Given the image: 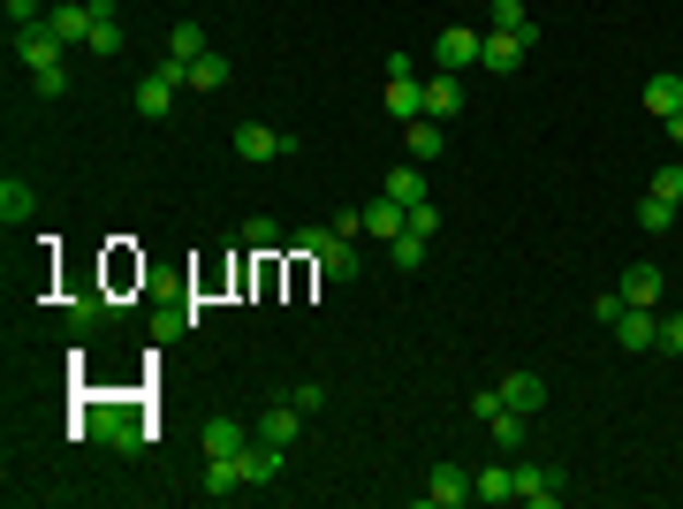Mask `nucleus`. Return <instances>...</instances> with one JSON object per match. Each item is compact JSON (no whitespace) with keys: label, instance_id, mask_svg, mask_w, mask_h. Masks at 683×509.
Listing matches in <instances>:
<instances>
[{"label":"nucleus","instance_id":"nucleus-11","mask_svg":"<svg viewBox=\"0 0 683 509\" xmlns=\"http://www.w3.org/2000/svg\"><path fill=\"white\" fill-rule=\"evenodd\" d=\"M197 441H205V457H236V449H251V426L243 418H205Z\"/></svg>","mask_w":683,"mask_h":509},{"label":"nucleus","instance_id":"nucleus-1","mask_svg":"<svg viewBox=\"0 0 683 509\" xmlns=\"http://www.w3.org/2000/svg\"><path fill=\"white\" fill-rule=\"evenodd\" d=\"M327 282H357V236H335V228H304V236H289Z\"/></svg>","mask_w":683,"mask_h":509},{"label":"nucleus","instance_id":"nucleus-39","mask_svg":"<svg viewBox=\"0 0 683 509\" xmlns=\"http://www.w3.org/2000/svg\"><path fill=\"white\" fill-rule=\"evenodd\" d=\"M654 350H683V312L676 320H661V342H654Z\"/></svg>","mask_w":683,"mask_h":509},{"label":"nucleus","instance_id":"nucleus-12","mask_svg":"<svg viewBox=\"0 0 683 509\" xmlns=\"http://www.w3.org/2000/svg\"><path fill=\"white\" fill-rule=\"evenodd\" d=\"M502 403H510V411H524V418H531V411H547V380H539V372H502Z\"/></svg>","mask_w":683,"mask_h":509},{"label":"nucleus","instance_id":"nucleus-25","mask_svg":"<svg viewBox=\"0 0 683 509\" xmlns=\"http://www.w3.org/2000/svg\"><path fill=\"white\" fill-rule=\"evenodd\" d=\"M197 54H213L205 31H197V23H175V31H168V61H197Z\"/></svg>","mask_w":683,"mask_h":509},{"label":"nucleus","instance_id":"nucleus-37","mask_svg":"<svg viewBox=\"0 0 683 509\" xmlns=\"http://www.w3.org/2000/svg\"><path fill=\"white\" fill-rule=\"evenodd\" d=\"M471 418H502V388H479L471 395Z\"/></svg>","mask_w":683,"mask_h":509},{"label":"nucleus","instance_id":"nucleus-13","mask_svg":"<svg viewBox=\"0 0 683 509\" xmlns=\"http://www.w3.org/2000/svg\"><path fill=\"white\" fill-rule=\"evenodd\" d=\"M615 342H623V350H654V342H661V320H654L646 305H623V320H615Z\"/></svg>","mask_w":683,"mask_h":509},{"label":"nucleus","instance_id":"nucleus-3","mask_svg":"<svg viewBox=\"0 0 683 509\" xmlns=\"http://www.w3.org/2000/svg\"><path fill=\"white\" fill-rule=\"evenodd\" d=\"M46 31H53L69 54L92 46V0H53V8H46Z\"/></svg>","mask_w":683,"mask_h":509},{"label":"nucleus","instance_id":"nucleus-40","mask_svg":"<svg viewBox=\"0 0 683 509\" xmlns=\"http://www.w3.org/2000/svg\"><path fill=\"white\" fill-rule=\"evenodd\" d=\"M661 130H669V138H676V145H683V99H676V115H669V122H661Z\"/></svg>","mask_w":683,"mask_h":509},{"label":"nucleus","instance_id":"nucleus-21","mask_svg":"<svg viewBox=\"0 0 683 509\" xmlns=\"http://www.w3.org/2000/svg\"><path fill=\"white\" fill-rule=\"evenodd\" d=\"M297 434H304V411H297V403H274V411L259 418V441H281V449H289Z\"/></svg>","mask_w":683,"mask_h":509},{"label":"nucleus","instance_id":"nucleus-33","mask_svg":"<svg viewBox=\"0 0 683 509\" xmlns=\"http://www.w3.org/2000/svg\"><path fill=\"white\" fill-rule=\"evenodd\" d=\"M646 190H654V198H669V205H683V161H669V168L654 175Z\"/></svg>","mask_w":683,"mask_h":509},{"label":"nucleus","instance_id":"nucleus-14","mask_svg":"<svg viewBox=\"0 0 683 509\" xmlns=\"http://www.w3.org/2000/svg\"><path fill=\"white\" fill-rule=\"evenodd\" d=\"M471 502H516V464H487V472H471Z\"/></svg>","mask_w":683,"mask_h":509},{"label":"nucleus","instance_id":"nucleus-15","mask_svg":"<svg viewBox=\"0 0 683 509\" xmlns=\"http://www.w3.org/2000/svg\"><path fill=\"white\" fill-rule=\"evenodd\" d=\"M661 297H669V274H661V267H631V274H623V305H646V312H654Z\"/></svg>","mask_w":683,"mask_h":509},{"label":"nucleus","instance_id":"nucleus-2","mask_svg":"<svg viewBox=\"0 0 683 509\" xmlns=\"http://www.w3.org/2000/svg\"><path fill=\"white\" fill-rule=\"evenodd\" d=\"M182 84H190V61H160L153 76H137V115H145V122H160V115L175 107V92H182Z\"/></svg>","mask_w":683,"mask_h":509},{"label":"nucleus","instance_id":"nucleus-41","mask_svg":"<svg viewBox=\"0 0 683 509\" xmlns=\"http://www.w3.org/2000/svg\"><path fill=\"white\" fill-rule=\"evenodd\" d=\"M676 228H683V205H676Z\"/></svg>","mask_w":683,"mask_h":509},{"label":"nucleus","instance_id":"nucleus-18","mask_svg":"<svg viewBox=\"0 0 683 509\" xmlns=\"http://www.w3.org/2000/svg\"><path fill=\"white\" fill-rule=\"evenodd\" d=\"M676 99H683V76H676V69L646 76V115H654V122H669V115H676Z\"/></svg>","mask_w":683,"mask_h":509},{"label":"nucleus","instance_id":"nucleus-19","mask_svg":"<svg viewBox=\"0 0 683 509\" xmlns=\"http://www.w3.org/2000/svg\"><path fill=\"white\" fill-rule=\"evenodd\" d=\"M92 54H122V15H115V0H92Z\"/></svg>","mask_w":683,"mask_h":509},{"label":"nucleus","instance_id":"nucleus-36","mask_svg":"<svg viewBox=\"0 0 683 509\" xmlns=\"http://www.w3.org/2000/svg\"><path fill=\"white\" fill-rule=\"evenodd\" d=\"M592 320H600V328H615V320H623V289H608V297H592Z\"/></svg>","mask_w":683,"mask_h":509},{"label":"nucleus","instance_id":"nucleus-9","mask_svg":"<svg viewBox=\"0 0 683 509\" xmlns=\"http://www.w3.org/2000/svg\"><path fill=\"white\" fill-rule=\"evenodd\" d=\"M464 502H471V472H464V464H433L426 509H464Z\"/></svg>","mask_w":683,"mask_h":509},{"label":"nucleus","instance_id":"nucleus-23","mask_svg":"<svg viewBox=\"0 0 683 509\" xmlns=\"http://www.w3.org/2000/svg\"><path fill=\"white\" fill-rule=\"evenodd\" d=\"M479 38L487 31H441V69H471L479 61Z\"/></svg>","mask_w":683,"mask_h":509},{"label":"nucleus","instance_id":"nucleus-42","mask_svg":"<svg viewBox=\"0 0 683 509\" xmlns=\"http://www.w3.org/2000/svg\"><path fill=\"white\" fill-rule=\"evenodd\" d=\"M46 8H53V0H46Z\"/></svg>","mask_w":683,"mask_h":509},{"label":"nucleus","instance_id":"nucleus-35","mask_svg":"<svg viewBox=\"0 0 683 509\" xmlns=\"http://www.w3.org/2000/svg\"><path fill=\"white\" fill-rule=\"evenodd\" d=\"M31 84H38V99H61V92H69V69H38Z\"/></svg>","mask_w":683,"mask_h":509},{"label":"nucleus","instance_id":"nucleus-20","mask_svg":"<svg viewBox=\"0 0 683 509\" xmlns=\"http://www.w3.org/2000/svg\"><path fill=\"white\" fill-rule=\"evenodd\" d=\"M99 434H107V449H122V457H130V449H145V418H137V411H107V426H99Z\"/></svg>","mask_w":683,"mask_h":509},{"label":"nucleus","instance_id":"nucleus-31","mask_svg":"<svg viewBox=\"0 0 683 509\" xmlns=\"http://www.w3.org/2000/svg\"><path fill=\"white\" fill-rule=\"evenodd\" d=\"M487 434H494L502 449H524V411H510V403H502V418H487Z\"/></svg>","mask_w":683,"mask_h":509},{"label":"nucleus","instance_id":"nucleus-29","mask_svg":"<svg viewBox=\"0 0 683 509\" xmlns=\"http://www.w3.org/2000/svg\"><path fill=\"white\" fill-rule=\"evenodd\" d=\"M190 84H197V92H220V84H228V61H220V54H197V61H190Z\"/></svg>","mask_w":683,"mask_h":509},{"label":"nucleus","instance_id":"nucleus-6","mask_svg":"<svg viewBox=\"0 0 683 509\" xmlns=\"http://www.w3.org/2000/svg\"><path fill=\"white\" fill-rule=\"evenodd\" d=\"M524 54H531V38H524V31H487V38H479V69H494V76L524 69Z\"/></svg>","mask_w":683,"mask_h":509},{"label":"nucleus","instance_id":"nucleus-27","mask_svg":"<svg viewBox=\"0 0 683 509\" xmlns=\"http://www.w3.org/2000/svg\"><path fill=\"white\" fill-rule=\"evenodd\" d=\"M410 161L426 168V161H441V122L426 115V122H410Z\"/></svg>","mask_w":683,"mask_h":509},{"label":"nucleus","instance_id":"nucleus-22","mask_svg":"<svg viewBox=\"0 0 683 509\" xmlns=\"http://www.w3.org/2000/svg\"><path fill=\"white\" fill-rule=\"evenodd\" d=\"M380 190H387V198H395V205H426V168H418V161H403V168L387 175V182H380Z\"/></svg>","mask_w":683,"mask_h":509},{"label":"nucleus","instance_id":"nucleus-7","mask_svg":"<svg viewBox=\"0 0 683 509\" xmlns=\"http://www.w3.org/2000/svg\"><path fill=\"white\" fill-rule=\"evenodd\" d=\"M236 464H243V487H274L281 464H289V449L281 441H251V449H236Z\"/></svg>","mask_w":683,"mask_h":509},{"label":"nucleus","instance_id":"nucleus-8","mask_svg":"<svg viewBox=\"0 0 683 509\" xmlns=\"http://www.w3.org/2000/svg\"><path fill=\"white\" fill-rule=\"evenodd\" d=\"M516 502L554 509L562 502V472H554V464H516Z\"/></svg>","mask_w":683,"mask_h":509},{"label":"nucleus","instance_id":"nucleus-17","mask_svg":"<svg viewBox=\"0 0 683 509\" xmlns=\"http://www.w3.org/2000/svg\"><path fill=\"white\" fill-rule=\"evenodd\" d=\"M213 502H228V495H243V464L236 457H205V480H197Z\"/></svg>","mask_w":683,"mask_h":509},{"label":"nucleus","instance_id":"nucleus-28","mask_svg":"<svg viewBox=\"0 0 683 509\" xmlns=\"http://www.w3.org/2000/svg\"><path fill=\"white\" fill-rule=\"evenodd\" d=\"M23 213H31V182H23V175H8V182H0V221L15 228Z\"/></svg>","mask_w":683,"mask_h":509},{"label":"nucleus","instance_id":"nucleus-4","mask_svg":"<svg viewBox=\"0 0 683 509\" xmlns=\"http://www.w3.org/2000/svg\"><path fill=\"white\" fill-rule=\"evenodd\" d=\"M15 61H31V76H38V69H61L69 46H61L46 23H23V31H15Z\"/></svg>","mask_w":683,"mask_h":509},{"label":"nucleus","instance_id":"nucleus-38","mask_svg":"<svg viewBox=\"0 0 683 509\" xmlns=\"http://www.w3.org/2000/svg\"><path fill=\"white\" fill-rule=\"evenodd\" d=\"M335 236H364V205H342V213H335Z\"/></svg>","mask_w":683,"mask_h":509},{"label":"nucleus","instance_id":"nucleus-26","mask_svg":"<svg viewBox=\"0 0 683 509\" xmlns=\"http://www.w3.org/2000/svg\"><path fill=\"white\" fill-rule=\"evenodd\" d=\"M494 31H524V38L539 46V23H531V8H524V0H494Z\"/></svg>","mask_w":683,"mask_h":509},{"label":"nucleus","instance_id":"nucleus-32","mask_svg":"<svg viewBox=\"0 0 683 509\" xmlns=\"http://www.w3.org/2000/svg\"><path fill=\"white\" fill-rule=\"evenodd\" d=\"M243 244H251V251H281V244H289V236H281V228H274V221H266V213H259V221H251V228H243Z\"/></svg>","mask_w":683,"mask_h":509},{"label":"nucleus","instance_id":"nucleus-5","mask_svg":"<svg viewBox=\"0 0 683 509\" xmlns=\"http://www.w3.org/2000/svg\"><path fill=\"white\" fill-rule=\"evenodd\" d=\"M236 153H243V161H289L297 138H289V130H266V122H236Z\"/></svg>","mask_w":683,"mask_h":509},{"label":"nucleus","instance_id":"nucleus-34","mask_svg":"<svg viewBox=\"0 0 683 509\" xmlns=\"http://www.w3.org/2000/svg\"><path fill=\"white\" fill-rule=\"evenodd\" d=\"M289 403H297V411H304V418H312V411H320V403H327V388H320V380H297V388H289Z\"/></svg>","mask_w":683,"mask_h":509},{"label":"nucleus","instance_id":"nucleus-10","mask_svg":"<svg viewBox=\"0 0 683 509\" xmlns=\"http://www.w3.org/2000/svg\"><path fill=\"white\" fill-rule=\"evenodd\" d=\"M403 228H410V205H395V198L380 190V198L364 205V236H380V244H395Z\"/></svg>","mask_w":683,"mask_h":509},{"label":"nucleus","instance_id":"nucleus-30","mask_svg":"<svg viewBox=\"0 0 683 509\" xmlns=\"http://www.w3.org/2000/svg\"><path fill=\"white\" fill-rule=\"evenodd\" d=\"M426 244H433V236H418V228H403V236L387 244V259H395V267H426Z\"/></svg>","mask_w":683,"mask_h":509},{"label":"nucleus","instance_id":"nucleus-24","mask_svg":"<svg viewBox=\"0 0 683 509\" xmlns=\"http://www.w3.org/2000/svg\"><path fill=\"white\" fill-rule=\"evenodd\" d=\"M638 228H646V236H669V228H676V205L646 190V198H638Z\"/></svg>","mask_w":683,"mask_h":509},{"label":"nucleus","instance_id":"nucleus-16","mask_svg":"<svg viewBox=\"0 0 683 509\" xmlns=\"http://www.w3.org/2000/svg\"><path fill=\"white\" fill-rule=\"evenodd\" d=\"M456 107H464V84H456V69H441V76H426V115H433V122H448Z\"/></svg>","mask_w":683,"mask_h":509}]
</instances>
